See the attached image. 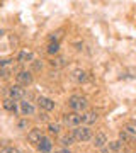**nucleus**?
I'll use <instances>...</instances> for the list:
<instances>
[{"label":"nucleus","mask_w":136,"mask_h":153,"mask_svg":"<svg viewBox=\"0 0 136 153\" xmlns=\"http://www.w3.org/2000/svg\"><path fill=\"white\" fill-rule=\"evenodd\" d=\"M38 105L41 111H46V112H49V111H53L56 107L54 100L49 97H38Z\"/></svg>","instance_id":"0eeeda50"},{"label":"nucleus","mask_w":136,"mask_h":153,"mask_svg":"<svg viewBox=\"0 0 136 153\" xmlns=\"http://www.w3.org/2000/svg\"><path fill=\"white\" fill-rule=\"evenodd\" d=\"M5 95L9 99H14V100H24L26 95H27V92H26L24 87H21V85L16 83V85H10V87L5 88Z\"/></svg>","instance_id":"7ed1b4c3"},{"label":"nucleus","mask_w":136,"mask_h":153,"mask_svg":"<svg viewBox=\"0 0 136 153\" xmlns=\"http://www.w3.org/2000/svg\"><path fill=\"white\" fill-rule=\"evenodd\" d=\"M43 70V61L41 60H33L31 61V71H41Z\"/></svg>","instance_id":"aec40b11"},{"label":"nucleus","mask_w":136,"mask_h":153,"mask_svg":"<svg viewBox=\"0 0 136 153\" xmlns=\"http://www.w3.org/2000/svg\"><path fill=\"white\" fill-rule=\"evenodd\" d=\"M21 112L24 116H33L36 112V109H34V105L31 102H27L26 99H24V100H21Z\"/></svg>","instance_id":"2eb2a0df"},{"label":"nucleus","mask_w":136,"mask_h":153,"mask_svg":"<svg viewBox=\"0 0 136 153\" xmlns=\"http://www.w3.org/2000/svg\"><path fill=\"white\" fill-rule=\"evenodd\" d=\"M38 119H41V121H48V119H49L48 112H46V111H39V116H38Z\"/></svg>","instance_id":"bb28decb"},{"label":"nucleus","mask_w":136,"mask_h":153,"mask_svg":"<svg viewBox=\"0 0 136 153\" xmlns=\"http://www.w3.org/2000/svg\"><path fill=\"white\" fill-rule=\"evenodd\" d=\"M51 153H61V150H60V152H51Z\"/></svg>","instance_id":"c756f323"},{"label":"nucleus","mask_w":136,"mask_h":153,"mask_svg":"<svg viewBox=\"0 0 136 153\" xmlns=\"http://www.w3.org/2000/svg\"><path fill=\"white\" fill-rule=\"evenodd\" d=\"M48 63H49V66H51V68H54V70H60V68H63V66L66 65V58H65V56H54V58H51Z\"/></svg>","instance_id":"f8f14e48"},{"label":"nucleus","mask_w":136,"mask_h":153,"mask_svg":"<svg viewBox=\"0 0 136 153\" xmlns=\"http://www.w3.org/2000/svg\"><path fill=\"white\" fill-rule=\"evenodd\" d=\"M27 128H29V119H27V117H24V119H21L19 123H17V129H21V131H26Z\"/></svg>","instance_id":"4be33fe9"},{"label":"nucleus","mask_w":136,"mask_h":153,"mask_svg":"<svg viewBox=\"0 0 136 153\" xmlns=\"http://www.w3.org/2000/svg\"><path fill=\"white\" fill-rule=\"evenodd\" d=\"M10 75H12V68H0V78L7 80Z\"/></svg>","instance_id":"b1692460"},{"label":"nucleus","mask_w":136,"mask_h":153,"mask_svg":"<svg viewBox=\"0 0 136 153\" xmlns=\"http://www.w3.org/2000/svg\"><path fill=\"white\" fill-rule=\"evenodd\" d=\"M71 76H73V80H75L77 83H83V82H87V78H88V73L85 70H75L73 73H71Z\"/></svg>","instance_id":"dca6fc26"},{"label":"nucleus","mask_w":136,"mask_h":153,"mask_svg":"<svg viewBox=\"0 0 136 153\" xmlns=\"http://www.w3.org/2000/svg\"><path fill=\"white\" fill-rule=\"evenodd\" d=\"M2 153H21V152H19L17 148H14V146H9V148H4Z\"/></svg>","instance_id":"cd10ccee"},{"label":"nucleus","mask_w":136,"mask_h":153,"mask_svg":"<svg viewBox=\"0 0 136 153\" xmlns=\"http://www.w3.org/2000/svg\"><path fill=\"white\" fill-rule=\"evenodd\" d=\"M123 131L131 138V140H136V121H129L123 126Z\"/></svg>","instance_id":"ddd939ff"},{"label":"nucleus","mask_w":136,"mask_h":153,"mask_svg":"<svg viewBox=\"0 0 136 153\" xmlns=\"http://www.w3.org/2000/svg\"><path fill=\"white\" fill-rule=\"evenodd\" d=\"M61 153H71V152L68 150V148H63V150H61Z\"/></svg>","instance_id":"c85d7f7f"},{"label":"nucleus","mask_w":136,"mask_h":153,"mask_svg":"<svg viewBox=\"0 0 136 153\" xmlns=\"http://www.w3.org/2000/svg\"><path fill=\"white\" fill-rule=\"evenodd\" d=\"M60 143L65 148H68V146H71V145L75 143V138H73V134H71V133H70V134H63V136L60 138Z\"/></svg>","instance_id":"f3484780"},{"label":"nucleus","mask_w":136,"mask_h":153,"mask_svg":"<svg viewBox=\"0 0 136 153\" xmlns=\"http://www.w3.org/2000/svg\"><path fill=\"white\" fill-rule=\"evenodd\" d=\"M46 51H48L49 55H56V53L60 51V43H49Z\"/></svg>","instance_id":"6ab92c4d"},{"label":"nucleus","mask_w":136,"mask_h":153,"mask_svg":"<svg viewBox=\"0 0 136 153\" xmlns=\"http://www.w3.org/2000/svg\"><path fill=\"white\" fill-rule=\"evenodd\" d=\"M14 65V60L12 58H4V60H0V68H10Z\"/></svg>","instance_id":"5701e85b"},{"label":"nucleus","mask_w":136,"mask_h":153,"mask_svg":"<svg viewBox=\"0 0 136 153\" xmlns=\"http://www.w3.org/2000/svg\"><path fill=\"white\" fill-rule=\"evenodd\" d=\"M43 136H44L43 129H39V128H33V129H29V133H27V141L33 143V145H38Z\"/></svg>","instance_id":"423d86ee"},{"label":"nucleus","mask_w":136,"mask_h":153,"mask_svg":"<svg viewBox=\"0 0 136 153\" xmlns=\"http://www.w3.org/2000/svg\"><path fill=\"white\" fill-rule=\"evenodd\" d=\"M68 107L71 109V112L83 114L88 107V100H87V97H83V95H71V97L68 99Z\"/></svg>","instance_id":"f257e3e1"},{"label":"nucleus","mask_w":136,"mask_h":153,"mask_svg":"<svg viewBox=\"0 0 136 153\" xmlns=\"http://www.w3.org/2000/svg\"><path fill=\"white\" fill-rule=\"evenodd\" d=\"M34 60V53L31 51V49H22L21 53H19V56H17V61L19 63H31V61Z\"/></svg>","instance_id":"9b49d317"},{"label":"nucleus","mask_w":136,"mask_h":153,"mask_svg":"<svg viewBox=\"0 0 136 153\" xmlns=\"http://www.w3.org/2000/svg\"><path fill=\"white\" fill-rule=\"evenodd\" d=\"M92 145H94V148H97V150H102L106 145H107V136L104 134V133H97L95 136L92 138Z\"/></svg>","instance_id":"9d476101"},{"label":"nucleus","mask_w":136,"mask_h":153,"mask_svg":"<svg viewBox=\"0 0 136 153\" xmlns=\"http://www.w3.org/2000/svg\"><path fill=\"white\" fill-rule=\"evenodd\" d=\"M99 119V114L95 111H85L83 114H82V124L83 126H90L94 123H97Z\"/></svg>","instance_id":"6e6552de"},{"label":"nucleus","mask_w":136,"mask_h":153,"mask_svg":"<svg viewBox=\"0 0 136 153\" xmlns=\"http://www.w3.org/2000/svg\"><path fill=\"white\" fill-rule=\"evenodd\" d=\"M119 140H121V143H129V141H133V140H131V138L128 136L124 131H121V133H119Z\"/></svg>","instance_id":"a878e982"},{"label":"nucleus","mask_w":136,"mask_h":153,"mask_svg":"<svg viewBox=\"0 0 136 153\" xmlns=\"http://www.w3.org/2000/svg\"><path fill=\"white\" fill-rule=\"evenodd\" d=\"M16 80H17V85H21V87H27V85H31V83L34 82L33 71H31V70H21L16 75Z\"/></svg>","instance_id":"39448f33"},{"label":"nucleus","mask_w":136,"mask_h":153,"mask_svg":"<svg viewBox=\"0 0 136 153\" xmlns=\"http://www.w3.org/2000/svg\"><path fill=\"white\" fill-rule=\"evenodd\" d=\"M107 146H109L111 152H119L121 148H123V143H121V141H109Z\"/></svg>","instance_id":"412c9836"},{"label":"nucleus","mask_w":136,"mask_h":153,"mask_svg":"<svg viewBox=\"0 0 136 153\" xmlns=\"http://www.w3.org/2000/svg\"><path fill=\"white\" fill-rule=\"evenodd\" d=\"M2 105H4V109H5V111H9V112H14V114L19 111V107H17V100H14V99H9V97L4 99Z\"/></svg>","instance_id":"4468645a"},{"label":"nucleus","mask_w":136,"mask_h":153,"mask_svg":"<svg viewBox=\"0 0 136 153\" xmlns=\"http://www.w3.org/2000/svg\"><path fill=\"white\" fill-rule=\"evenodd\" d=\"M71 134L75 138V141H80V143H87L94 138V133L90 129V126H78L75 129H71Z\"/></svg>","instance_id":"f03ea898"},{"label":"nucleus","mask_w":136,"mask_h":153,"mask_svg":"<svg viewBox=\"0 0 136 153\" xmlns=\"http://www.w3.org/2000/svg\"><path fill=\"white\" fill-rule=\"evenodd\" d=\"M63 124L68 126V128H78L82 126V114H77V112H66L63 114Z\"/></svg>","instance_id":"20e7f679"},{"label":"nucleus","mask_w":136,"mask_h":153,"mask_svg":"<svg viewBox=\"0 0 136 153\" xmlns=\"http://www.w3.org/2000/svg\"><path fill=\"white\" fill-rule=\"evenodd\" d=\"M61 38V31H56L49 36V43H58V39Z\"/></svg>","instance_id":"393cba45"},{"label":"nucleus","mask_w":136,"mask_h":153,"mask_svg":"<svg viewBox=\"0 0 136 153\" xmlns=\"http://www.w3.org/2000/svg\"><path fill=\"white\" fill-rule=\"evenodd\" d=\"M48 133L49 134H54V136L60 134L61 133V124L60 123H49L48 124Z\"/></svg>","instance_id":"a211bd4d"},{"label":"nucleus","mask_w":136,"mask_h":153,"mask_svg":"<svg viewBox=\"0 0 136 153\" xmlns=\"http://www.w3.org/2000/svg\"><path fill=\"white\" fill-rule=\"evenodd\" d=\"M36 146H38V150L41 153H51V150H53V141H51V138L43 136L41 138V141H39Z\"/></svg>","instance_id":"1a4fd4ad"}]
</instances>
